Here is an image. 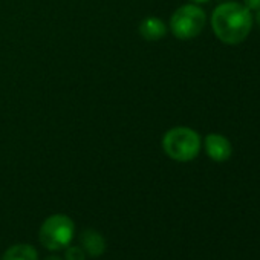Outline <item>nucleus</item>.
Segmentation results:
<instances>
[{
    "instance_id": "nucleus-1",
    "label": "nucleus",
    "mask_w": 260,
    "mask_h": 260,
    "mask_svg": "<svg viewBox=\"0 0 260 260\" xmlns=\"http://www.w3.org/2000/svg\"><path fill=\"white\" fill-rule=\"evenodd\" d=\"M211 26L222 43L237 45L249 36L252 16L245 5L236 2L222 4L211 14Z\"/></svg>"
},
{
    "instance_id": "nucleus-2",
    "label": "nucleus",
    "mask_w": 260,
    "mask_h": 260,
    "mask_svg": "<svg viewBox=\"0 0 260 260\" xmlns=\"http://www.w3.org/2000/svg\"><path fill=\"white\" fill-rule=\"evenodd\" d=\"M162 149L173 161L188 162L193 161L201 152V137L193 128L175 127L164 135Z\"/></svg>"
},
{
    "instance_id": "nucleus-3",
    "label": "nucleus",
    "mask_w": 260,
    "mask_h": 260,
    "mask_svg": "<svg viewBox=\"0 0 260 260\" xmlns=\"http://www.w3.org/2000/svg\"><path fill=\"white\" fill-rule=\"evenodd\" d=\"M75 234V223L66 214L49 216L39 230L40 243L49 251H61L68 248Z\"/></svg>"
},
{
    "instance_id": "nucleus-4",
    "label": "nucleus",
    "mask_w": 260,
    "mask_h": 260,
    "mask_svg": "<svg viewBox=\"0 0 260 260\" xmlns=\"http://www.w3.org/2000/svg\"><path fill=\"white\" fill-rule=\"evenodd\" d=\"M205 22H207L205 13L198 5L190 4L175 11V14L170 19V29L176 39L190 40L202 32Z\"/></svg>"
},
{
    "instance_id": "nucleus-5",
    "label": "nucleus",
    "mask_w": 260,
    "mask_h": 260,
    "mask_svg": "<svg viewBox=\"0 0 260 260\" xmlns=\"http://www.w3.org/2000/svg\"><path fill=\"white\" fill-rule=\"evenodd\" d=\"M205 152L216 162H225L233 153L231 143L219 134H210L205 137Z\"/></svg>"
},
{
    "instance_id": "nucleus-6",
    "label": "nucleus",
    "mask_w": 260,
    "mask_h": 260,
    "mask_svg": "<svg viewBox=\"0 0 260 260\" xmlns=\"http://www.w3.org/2000/svg\"><path fill=\"white\" fill-rule=\"evenodd\" d=\"M80 246L89 257H100L106 251V239L95 230H84L80 236Z\"/></svg>"
},
{
    "instance_id": "nucleus-7",
    "label": "nucleus",
    "mask_w": 260,
    "mask_h": 260,
    "mask_svg": "<svg viewBox=\"0 0 260 260\" xmlns=\"http://www.w3.org/2000/svg\"><path fill=\"white\" fill-rule=\"evenodd\" d=\"M140 34L150 42H156L166 37L167 34V26L166 23L158 19V17H147L141 22L140 25Z\"/></svg>"
},
{
    "instance_id": "nucleus-8",
    "label": "nucleus",
    "mask_w": 260,
    "mask_h": 260,
    "mask_svg": "<svg viewBox=\"0 0 260 260\" xmlns=\"http://www.w3.org/2000/svg\"><path fill=\"white\" fill-rule=\"evenodd\" d=\"M0 260H39V252L29 243H17L10 246Z\"/></svg>"
},
{
    "instance_id": "nucleus-9",
    "label": "nucleus",
    "mask_w": 260,
    "mask_h": 260,
    "mask_svg": "<svg viewBox=\"0 0 260 260\" xmlns=\"http://www.w3.org/2000/svg\"><path fill=\"white\" fill-rule=\"evenodd\" d=\"M66 252H64V260H86L87 258V254L86 251L80 246V245H75V246H68L64 248Z\"/></svg>"
},
{
    "instance_id": "nucleus-10",
    "label": "nucleus",
    "mask_w": 260,
    "mask_h": 260,
    "mask_svg": "<svg viewBox=\"0 0 260 260\" xmlns=\"http://www.w3.org/2000/svg\"><path fill=\"white\" fill-rule=\"evenodd\" d=\"M243 5L251 11V10H260V0H243Z\"/></svg>"
},
{
    "instance_id": "nucleus-11",
    "label": "nucleus",
    "mask_w": 260,
    "mask_h": 260,
    "mask_svg": "<svg viewBox=\"0 0 260 260\" xmlns=\"http://www.w3.org/2000/svg\"><path fill=\"white\" fill-rule=\"evenodd\" d=\"M45 260H63V258L58 257V255H49V257H46Z\"/></svg>"
},
{
    "instance_id": "nucleus-12",
    "label": "nucleus",
    "mask_w": 260,
    "mask_h": 260,
    "mask_svg": "<svg viewBox=\"0 0 260 260\" xmlns=\"http://www.w3.org/2000/svg\"><path fill=\"white\" fill-rule=\"evenodd\" d=\"M190 2H193L196 5V4H205V2H208V0H190Z\"/></svg>"
},
{
    "instance_id": "nucleus-13",
    "label": "nucleus",
    "mask_w": 260,
    "mask_h": 260,
    "mask_svg": "<svg viewBox=\"0 0 260 260\" xmlns=\"http://www.w3.org/2000/svg\"><path fill=\"white\" fill-rule=\"evenodd\" d=\"M255 19H257V23L260 25V10H257V17Z\"/></svg>"
}]
</instances>
